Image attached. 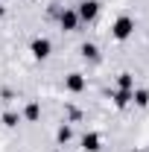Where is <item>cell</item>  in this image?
<instances>
[{
    "label": "cell",
    "mask_w": 149,
    "mask_h": 152,
    "mask_svg": "<svg viewBox=\"0 0 149 152\" xmlns=\"http://www.w3.org/2000/svg\"><path fill=\"white\" fill-rule=\"evenodd\" d=\"M111 99H114V105H117V108H126V105H131V91L117 88V91L111 94Z\"/></svg>",
    "instance_id": "10"
},
{
    "label": "cell",
    "mask_w": 149,
    "mask_h": 152,
    "mask_svg": "<svg viewBox=\"0 0 149 152\" xmlns=\"http://www.w3.org/2000/svg\"><path fill=\"white\" fill-rule=\"evenodd\" d=\"M76 15H79L82 23H93V20L99 18V0H79Z\"/></svg>",
    "instance_id": "2"
},
{
    "label": "cell",
    "mask_w": 149,
    "mask_h": 152,
    "mask_svg": "<svg viewBox=\"0 0 149 152\" xmlns=\"http://www.w3.org/2000/svg\"><path fill=\"white\" fill-rule=\"evenodd\" d=\"M131 102H134L137 108H149V91L146 88H134V91H131Z\"/></svg>",
    "instance_id": "9"
},
{
    "label": "cell",
    "mask_w": 149,
    "mask_h": 152,
    "mask_svg": "<svg viewBox=\"0 0 149 152\" xmlns=\"http://www.w3.org/2000/svg\"><path fill=\"white\" fill-rule=\"evenodd\" d=\"M0 120H3V126H6V129H15V126L20 123V114H18V111H3Z\"/></svg>",
    "instance_id": "12"
},
{
    "label": "cell",
    "mask_w": 149,
    "mask_h": 152,
    "mask_svg": "<svg viewBox=\"0 0 149 152\" xmlns=\"http://www.w3.org/2000/svg\"><path fill=\"white\" fill-rule=\"evenodd\" d=\"M56 140L61 143V146L73 140V129H70V123H61V126H58V132H56Z\"/></svg>",
    "instance_id": "11"
},
{
    "label": "cell",
    "mask_w": 149,
    "mask_h": 152,
    "mask_svg": "<svg viewBox=\"0 0 149 152\" xmlns=\"http://www.w3.org/2000/svg\"><path fill=\"white\" fill-rule=\"evenodd\" d=\"M29 53H32V58H38V61L50 58V56H53V41L44 38V35L32 38V41H29Z\"/></svg>",
    "instance_id": "3"
},
{
    "label": "cell",
    "mask_w": 149,
    "mask_h": 152,
    "mask_svg": "<svg viewBox=\"0 0 149 152\" xmlns=\"http://www.w3.org/2000/svg\"><path fill=\"white\" fill-rule=\"evenodd\" d=\"M131 152H143V149H131Z\"/></svg>",
    "instance_id": "15"
},
{
    "label": "cell",
    "mask_w": 149,
    "mask_h": 152,
    "mask_svg": "<svg viewBox=\"0 0 149 152\" xmlns=\"http://www.w3.org/2000/svg\"><path fill=\"white\" fill-rule=\"evenodd\" d=\"M79 53H82L85 61H99V47H96L93 41H85V44L79 47Z\"/></svg>",
    "instance_id": "8"
},
{
    "label": "cell",
    "mask_w": 149,
    "mask_h": 152,
    "mask_svg": "<svg viewBox=\"0 0 149 152\" xmlns=\"http://www.w3.org/2000/svg\"><path fill=\"white\" fill-rule=\"evenodd\" d=\"M134 35V18L131 15H120V18L111 23V38L114 41H126V38Z\"/></svg>",
    "instance_id": "1"
},
{
    "label": "cell",
    "mask_w": 149,
    "mask_h": 152,
    "mask_svg": "<svg viewBox=\"0 0 149 152\" xmlns=\"http://www.w3.org/2000/svg\"><path fill=\"white\" fill-rule=\"evenodd\" d=\"M117 88H123V91H134V76H131V73H120V76H117Z\"/></svg>",
    "instance_id": "13"
},
{
    "label": "cell",
    "mask_w": 149,
    "mask_h": 152,
    "mask_svg": "<svg viewBox=\"0 0 149 152\" xmlns=\"http://www.w3.org/2000/svg\"><path fill=\"white\" fill-rule=\"evenodd\" d=\"M79 15H76V9H58V26L64 29V32H76L79 29Z\"/></svg>",
    "instance_id": "4"
},
{
    "label": "cell",
    "mask_w": 149,
    "mask_h": 152,
    "mask_svg": "<svg viewBox=\"0 0 149 152\" xmlns=\"http://www.w3.org/2000/svg\"><path fill=\"white\" fill-rule=\"evenodd\" d=\"M20 117H23L26 123H38V120H41V102H35V99H32V102H26Z\"/></svg>",
    "instance_id": "7"
},
{
    "label": "cell",
    "mask_w": 149,
    "mask_h": 152,
    "mask_svg": "<svg viewBox=\"0 0 149 152\" xmlns=\"http://www.w3.org/2000/svg\"><path fill=\"white\" fill-rule=\"evenodd\" d=\"M64 88H67L70 94H82V91L88 88V79H85L82 73H76V70H73V73L64 76Z\"/></svg>",
    "instance_id": "5"
},
{
    "label": "cell",
    "mask_w": 149,
    "mask_h": 152,
    "mask_svg": "<svg viewBox=\"0 0 149 152\" xmlns=\"http://www.w3.org/2000/svg\"><path fill=\"white\" fill-rule=\"evenodd\" d=\"M79 143H82L85 152H99V149H102V137H99V132H85Z\"/></svg>",
    "instance_id": "6"
},
{
    "label": "cell",
    "mask_w": 149,
    "mask_h": 152,
    "mask_svg": "<svg viewBox=\"0 0 149 152\" xmlns=\"http://www.w3.org/2000/svg\"><path fill=\"white\" fill-rule=\"evenodd\" d=\"M64 111H67V120H64V123H79V120H82V111H79L76 105H67Z\"/></svg>",
    "instance_id": "14"
}]
</instances>
